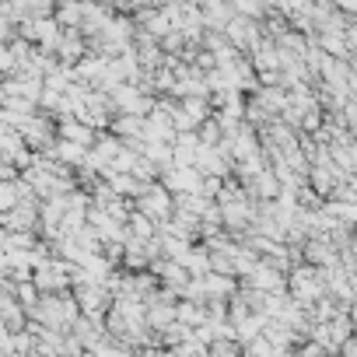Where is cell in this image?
Here are the masks:
<instances>
[{
  "mask_svg": "<svg viewBox=\"0 0 357 357\" xmlns=\"http://www.w3.org/2000/svg\"><path fill=\"white\" fill-rule=\"evenodd\" d=\"M18 200V193L11 186H0V207H11V203Z\"/></svg>",
  "mask_w": 357,
  "mask_h": 357,
  "instance_id": "7a4b0ae2",
  "label": "cell"
},
{
  "mask_svg": "<svg viewBox=\"0 0 357 357\" xmlns=\"http://www.w3.org/2000/svg\"><path fill=\"white\" fill-rule=\"evenodd\" d=\"M60 130H64V137H67L70 144H77V147H91V130H88L84 123H74V119H67Z\"/></svg>",
  "mask_w": 357,
  "mask_h": 357,
  "instance_id": "6da1fadb",
  "label": "cell"
}]
</instances>
